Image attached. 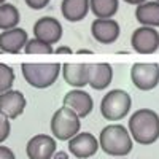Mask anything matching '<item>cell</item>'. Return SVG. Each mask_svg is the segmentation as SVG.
I'll use <instances>...</instances> for the list:
<instances>
[{
	"mask_svg": "<svg viewBox=\"0 0 159 159\" xmlns=\"http://www.w3.org/2000/svg\"><path fill=\"white\" fill-rule=\"evenodd\" d=\"M135 19L147 27H159V2L151 0L135 8Z\"/></svg>",
	"mask_w": 159,
	"mask_h": 159,
	"instance_id": "cell-18",
	"label": "cell"
},
{
	"mask_svg": "<svg viewBox=\"0 0 159 159\" xmlns=\"http://www.w3.org/2000/svg\"><path fill=\"white\" fill-rule=\"evenodd\" d=\"M49 3V0H25V5L32 10H43Z\"/></svg>",
	"mask_w": 159,
	"mask_h": 159,
	"instance_id": "cell-24",
	"label": "cell"
},
{
	"mask_svg": "<svg viewBox=\"0 0 159 159\" xmlns=\"http://www.w3.org/2000/svg\"><path fill=\"white\" fill-rule=\"evenodd\" d=\"M54 159H67V154H65L64 151H57L54 154Z\"/></svg>",
	"mask_w": 159,
	"mask_h": 159,
	"instance_id": "cell-28",
	"label": "cell"
},
{
	"mask_svg": "<svg viewBox=\"0 0 159 159\" xmlns=\"http://www.w3.org/2000/svg\"><path fill=\"white\" fill-rule=\"evenodd\" d=\"M156 2H159V0H156Z\"/></svg>",
	"mask_w": 159,
	"mask_h": 159,
	"instance_id": "cell-32",
	"label": "cell"
},
{
	"mask_svg": "<svg viewBox=\"0 0 159 159\" xmlns=\"http://www.w3.org/2000/svg\"><path fill=\"white\" fill-rule=\"evenodd\" d=\"M15 83V70L10 65L0 62V94L10 91Z\"/></svg>",
	"mask_w": 159,
	"mask_h": 159,
	"instance_id": "cell-22",
	"label": "cell"
},
{
	"mask_svg": "<svg viewBox=\"0 0 159 159\" xmlns=\"http://www.w3.org/2000/svg\"><path fill=\"white\" fill-rule=\"evenodd\" d=\"M88 80L92 89L96 91L107 89L113 80V67L108 62L88 64Z\"/></svg>",
	"mask_w": 159,
	"mask_h": 159,
	"instance_id": "cell-15",
	"label": "cell"
},
{
	"mask_svg": "<svg viewBox=\"0 0 159 159\" xmlns=\"http://www.w3.org/2000/svg\"><path fill=\"white\" fill-rule=\"evenodd\" d=\"M126 3H129V5H142V3H145V2H148V0H124Z\"/></svg>",
	"mask_w": 159,
	"mask_h": 159,
	"instance_id": "cell-27",
	"label": "cell"
},
{
	"mask_svg": "<svg viewBox=\"0 0 159 159\" xmlns=\"http://www.w3.org/2000/svg\"><path fill=\"white\" fill-rule=\"evenodd\" d=\"M62 76L65 83L75 89H83L89 84L88 80V64H62Z\"/></svg>",
	"mask_w": 159,
	"mask_h": 159,
	"instance_id": "cell-16",
	"label": "cell"
},
{
	"mask_svg": "<svg viewBox=\"0 0 159 159\" xmlns=\"http://www.w3.org/2000/svg\"><path fill=\"white\" fill-rule=\"evenodd\" d=\"M21 21L19 10L13 3H3L0 5V30H10L18 27V24Z\"/></svg>",
	"mask_w": 159,
	"mask_h": 159,
	"instance_id": "cell-20",
	"label": "cell"
},
{
	"mask_svg": "<svg viewBox=\"0 0 159 159\" xmlns=\"http://www.w3.org/2000/svg\"><path fill=\"white\" fill-rule=\"evenodd\" d=\"M130 81L140 91H151L159 84V64L137 62L130 67Z\"/></svg>",
	"mask_w": 159,
	"mask_h": 159,
	"instance_id": "cell-6",
	"label": "cell"
},
{
	"mask_svg": "<svg viewBox=\"0 0 159 159\" xmlns=\"http://www.w3.org/2000/svg\"><path fill=\"white\" fill-rule=\"evenodd\" d=\"M29 42L27 32L22 27H15L10 30H3L0 34V51L10 52V54H18L24 51L25 45Z\"/></svg>",
	"mask_w": 159,
	"mask_h": 159,
	"instance_id": "cell-14",
	"label": "cell"
},
{
	"mask_svg": "<svg viewBox=\"0 0 159 159\" xmlns=\"http://www.w3.org/2000/svg\"><path fill=\"white\" fill-rule=\"evenodd\" d=\"M54 52L56 54H72V48H69V46H57L56 49H54Z\"/></svg>",
	"mask_w": 159,
	"mask_h": 159,
	"instance_id": "cell-26",
	"label": "cell"
},
{
	"mask_svg": "<svg viewBox=\"0 0 159 159\" xmlns=\"http://www.w3.org/2000/svg\"><path fill=\"white\" fill-rule=\"evenodd\" d=\"M76 54H92V51H89V49H78Z\"/></svg>",
	"mask_w": 159,
	"mask_h": 159,
	"instance_id": "cell-29",
	"label": "cell"
},
{
	"mask_svg": "<svg viewBox=\"0 0 159 159\" xmlns=\"http://www.w3.org/2000/svg\"><path fill=\"white\" fill-rule=\"evenodd\" d=\"M99 145L103 153L115 157H124L132 151L134 140L130 132L123 124H108L100 130Z\"/></svg>",
	"mask_w": 159,
	"mask_h": 159,
	"instance_id": "cell-2",
	"label": "cell"
},
{
	"mask_svg": "<svg viewBox=\"0 0 159 159\" xmlns=\"http://www.w3.org/2000/svg\"><path fill=\"white\" fill-rule=\"evenodd\" d=\"M99 147V139H96V135H92L91 132H80L72 140H69V151L78 159L94 156Z\"/></svg>",
	"mask_w": 159,
	"mask_h": 159,
	"instance_id": "cell-10",
	"label": "cell"
},
{
	"mask_svg": "<svg viewBox=\"0 0 159 159\" xmlns=\"http://www.w3.org/2000/svg\"><path fill=\"white\" fill-rule=\"evenodd\" d=\"M91 34L96 38V42L102 45H111L119 38L121 27L115 19H94L91 24Z\"/></svg>",
	"mask_w": 159,
	"mask_h": 159,
	"instance_id": "cell-12",
	"label": "cell"
},
{
	"mask_svg": "<svg viewBox=\"0 0 159 159\" xmlns=\"http://www.w3.org/2000/svg\"><path fill=\"white\" fill-rule=\"evenodd\" d=\"M132 107V99L124 89H111L102 97L100 115L108 121H121Z\"/></svg>",
	"mask_w": 159,
	"mask_h": 159,
	"instance_id": "cell-5",
	"label": "cell"
},
{
	"mask_svg": "<svg viewBox=\"0 0 159 159\" xmlns=\"http://www.w3.org/2000/svg\"><path fill=\"white\" fill-rule=\"evenodd\" d=\"M25 103L27 102H25V97L21 91L10 89L0 94V111L10 119L19 118L25 110Z\"/></svg>",
	"mask_w": 159,
	"mask_h": 159,
	"instance_id": "cell-13",
	"label": "cell"
},
{
	"mask_svg": "<svg viewBox=\"0 0 159 159\" xmlns=\"http://www.w3.org/2000/svg\"><path fill=\"white\" fill-rule=\"evenodd\" d=\"M11 126H10V118H7L2 111H0V143L5 142L10 137Z\"/></svg>",
	"mask_w": 159,
	"mask_h": 159,
	"instance_id": "cell-23",
	"label": "cell"
},
{
	"mask_svg": "<svg viewBox=\"0 0 159 159\" xmlns=\"http://www.w3.org/2000/svg\"><path fill=\"white\" fill-rule=\"evenodd\" d=\"M119 8V0H91V11L97 19H111Z\"/></svg>",
	"mask_w": 159,
	"mask_h": 159,
	"instance_id": "cell-19",
	"label": "cell"
},
{
	"mask_svg": "<svg viewBox=\"0 0 159 159\" xmlns=\"http://www.w3.org/2000/svg\"><path fill=\"white\" fill-rule=\"evenodd\" d=\"M24 80L35 89L52 86L62 73V64L57 62H24L21 64Z\"/></svg>",
	"mask_w": 159,
	"mask_h": 159,
	"instance_id": "cell-3",
	"label": "cell"
},
{
	"mask_svg": "<svg viewBox=\"0 0 159 159\" xmlns=\"http://www.w3.org/2000/svg\"><path fill=\"white\" fill-rule=\"evenodd\" d=\"M25 54H52L54 49H52L51 45L45 43L43 40H38V38H32L27 42L24 48Z\"/></svg>",
	"mask_w": 159,
	"mask_h": 159,
	"instance_id": "cell-21",
	"label": "cell"
},
{
	"mask_svg": "<svg viewBox=\"0 0 159 159\" xmlns=\"http://www.w3.org/2000/svg\"><path fill=\"white\" fill-rule=\"evenodd\" d=\"M130 46L140 54H153L159 49V32L154 27L140 25L132 32Z\"/></svg>",
	"mask_w": 159,
	"mask_h": 159,
	"instance_id": "cell-7",
	"label": "cell"
},
{
	"mask_svg": "<svg viewBox=\"0 0 159 159\" xmlns=\"http://www.w3.org/2000/svg\"><path fill=\"white\" fill-rule=\"evenodd\" d=\"M34 38L43 40L48 45H54L62 38V24L52 16H43L34 24Z\"/></svg>",
	"mask_w": 159,
	"mask_h": 159,
	"instance_id": "cell-9",
	"label": "cell"
},
{
	"mask_svg": "<svg viewBox=\"0 0 159 159\" xmlns=\"http://www.w3.org/2000/svg\"><path fill=\"white\" fill-rule=\"evenodd\" d=\"M91 0H62L61 13L69 22H78L88 16Z\"/></svg>",
	"mask_w": 159,
	"mask_h": 159,
	"instance_id": "cell-17",
	"label": "cell"
},
{
	"mask_svg": "<svg viewBox=\"0 0 159 159\" xmlns=\"http://www.w3.org/2000/svg\"><path fill=\"white\" fill-rule=\"evenodd\" d=\"M64 107L73 110L80 118H86L91 115L92 108H94V100H92L91 94L83 89H72L64 96Z\"/></svg>",
	"mask_w": 159,
	"mask_h": 159,
	"instance_id": "cell-11",
	"label": "cell"
},
{
	"mask_svg": "<svg viewBox=\"0 0 159 159\" xmlns=\"http://www.w3.org/2000/svg\"><path fill=\"white\" fill-rule=\"evenodd\" d=\"M56 145L54 137L37 134L25 145V153L29 159H52L56 154Z\"/></svg>",
	"mask_w": 159,
	"mask_h": 159,
	"instance_id": "cell-8",
	"label": "cell"
},
{
	"mask_svg": "<svg viewBox=\"0 0 159 159\" xmlns=\"http://www.w3.org/2000/svg\"><path fill=\"white\" fill-rule=\"evenodd\" d=\"M116 159H124V157H116Z\"/></svg>",
	"mask_w": 159,
	"mask_h": 159,
	"instance_id": "cell-31",
	"label": "cell"
},
{
	"mask_svg": "<svg viewBox=\"0 0 159 159\" xmlns=\"http://www.w3.org/2000/svg\"><path fill=\"white\" fill-rule=\"evenodd\" d=\"M51 132L52 137L56 140L65 142L72 140L76 134H80V127H81V118H80L73 110L62 107L57 108L51 118Z\"/></svg>",
	"mask_w": 159,
	"mask_h": 159,
	"instance_id": "cell-4",
	"label": "cell"
},
{
	"mask_svg": "<svg viewBox=\"0 0 159 159\" xmlns=\"http://www.w3.org/2000/svg\"><path fill=\"white\" fill-rule=\"evenodd\" d=\"M3 3H7V0H0V5H3Z\"/></svg>",
	"mask_w": 159,
	"mask_h": 159,
	"instance_id": "cell-30",
	"label": "cell"
},
{
	"mask_svg": "<svg viewBox=\"0 0 159 159\" xmlns=\"http://www.w3.org/2000/svg\"><path fill=\"white\" fill-rule=\"evenodd\" d=\"M127 129L134 142L153 145L159 140V115L151 108H140L130 115Z\"/></svg>",
	"mask_w": 159,
	"mask_h": 159,
	"instance_id": "cell-1",
	"label": "cell"
},
{
	"mask_svg": "<svg viewBox=\"0 0 159 159\" xmlns=\"http://www.w3.org/2000/svg\"><path fill=\"white\" fill-rule=\"evenodd\" d=\"M0 159H16V156H15V153H13L8 147L0 145Z\"/></svg>",
	"mask_w": 159,
	"mask_h": 159,
	"instance_id": "cell-25",
	"label": "cell"
}]
</instances>
